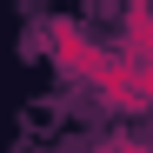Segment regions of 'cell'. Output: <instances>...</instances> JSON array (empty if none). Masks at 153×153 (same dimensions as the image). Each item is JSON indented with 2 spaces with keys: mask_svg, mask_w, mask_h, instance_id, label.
I'll use <instances>...</instances> for the list:
<instances>
[{
  "mask_svg": "<svg viewBox=\"0 0 153 153\" xmlns=\"http://www.w3.org/2000/svg\"><path fill=\"white\" fill-rule=\"evenodd\" d=\"M87 87H100V100H107V107L140 113L146 100H153V67L120 60V53H100V67H93V80H87Z\"/></svg>",
  "mask_w": 153,
  "mask_h": 153,
  "instance_id": "6da1fadb",
  "label": "cell"
},
{
  "mask_svg": "<svg viewBox=\"0 0 153 153\" xmlns=\"http://www.w3.org/2000/svg\"><path fill=\"white\" fill-rule=\"evenodd\" d=\"M100 53H107V47H100L80 20H47V60H53L67 80H93V67H100Z\"/></svg>",
  "mask_w": 153,
  "mask_h": 153,
  "instance_id": "7a4b0ae2",
  "label": "cell"
},
{
  "mask_svg": "<svg viewBox=\"0 0 153 153\" xmlns=\"http://www.w3.org/2000/svg\"><path fill=\"white\" fill-rule=\"evenodd\" d=\"M120 60L153 67V20H146V7H140V0L126 7V47H120Z\"/></svg>",
  "mask_w": 153,
  "mask_h": 153,
  "instance_id": "3957f363",
  "label": "cell"
},
{
  "mask_svg": "<svg viewBox=\"0 0 153 153\" xmlns=\"http://www.w3.org/2000/svg\"><path fill=\"white\" fill-rule=\"evenodd\" d=\"M100 153H153V146H146V140H107Z\"/></svg>",
  "mask_w": 153,
  "mask_h": 153,
  "instance_id": "277c9868",
  "label": "cell"
}]
</instances>
